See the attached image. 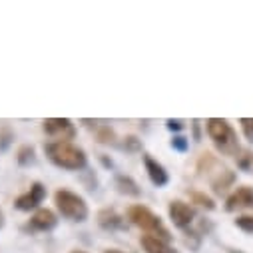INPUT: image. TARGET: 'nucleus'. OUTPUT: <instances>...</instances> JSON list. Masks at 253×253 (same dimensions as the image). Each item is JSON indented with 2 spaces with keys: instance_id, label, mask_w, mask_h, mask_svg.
I'll list each match as a JSON object with an SVG mask.
<instances>
[{
  "instance_id": "1",
  "label": "nucleus",
  "mask_w": 253,
  "mask_h": 253,
  "mask_svg": "<svg viewBox=\"0 0 253 253\" xmlns=\"http://www.w3.org/2000/svg\"><path fill=\"white\" fill-rule=\"evenodd\" d=\"M46 156L52 164L64 169H82L86 168V154L82 148L74 146L72 142H50L46 144Z\"/></svg>"
},
{
  "instance_id": "2",
  "label": "nucleus",
  "mask_w": 253,
  "mask_h": 253,
  "mask_svg": "<svg viewBox=\"0 0 253 253\" xmlns=\"http://www.w3.org/2000/svg\"><path fill=\"white\" fill-rule=\"evenodd\" d=\"M206 128L210 138L213 140L215 148L225 154V156H235L239 152V144H237V136L233 132V128L227 124V120L221 118H210L206 122Z\"/></svg>"
},
{
  "instance_id": "3",
  "label": "nucleus",
  "mask_w": 253,
  "mask_h": 253,
  "mask_svg": "<svg viewBox=\"0 0 253 253\" xmlns=\"http://www.w3.org/2000/svg\"><path fill=\"white\" fill-rule=\"evenodd\" d=\"M128 219H130L134 225H138L140 229H144L148 235L160 237V239H164V241L169 243V239H171L169 229H168V227L164 225V221H162L152 210H148L146 206H132V208L128 210Z\"/></svg>"
},
{
  "instance_id": "4",
  "label": "nucleus",
  "mask_w": 253,
  "mask_h": 253,
  "mask_svg": "<svg viewBox=\"0 0 253 253\" xmlns=\"http://www.w3.org/2000/svg\"><path fill=\"white\" fill-rule=\"evenodd\" d=\"M54 202L58 211L70 221H86L88 219V206L82 196L70 192V189H58L54 194Z\"/></svg>"
},
{
  "instance_id": "5",
  "label": "nucleus",
  "mask_w": 253,
  "mask_h": 253,
  "mask_svg": "<svg viewBox=\"0 0 253 253\" xmlns=\"http://www.w3.org/2000/svg\"><path fill=\"white\" fill-rule=\"evenodd\" d=\"M42 130L56 142H70L76 136V128L68 118H48L42 124Z\"/></svg>"
},
{
  "instance_id": "6",
  "label": "nucleus",
  "mask_w": 253,
  "mask_h": 253,
  "mask_svg": "<svg viewBox=\"0 0 253 253\" xmlns=\"http://www.w3.org/2000/svg\"><path fill=\"white\" fill-rule=\"evenodd\" d=\"M168 211H169V217H171L173 225H175V227H181V229H185V227L192 225V221H194V217H196V210L189 206V204H183V202H179V200L169 202Z\"/></svg>"
},
{
  "instance_id": "7",
  "label": "nucleus",
  "mask_w": 253,
  "mask_h": 253,
  "mask_svg": "<svg viewBox=\"0 0 253 253\" xmlns=\"http://www.w3.org/2000/svg\"><path fill=\"white\" fill-rule=\"evenodd\" d=\"M44 198H46V187L42 183H32V187L14 202V206L22 211H30V210H36Z\"/></svg>"
},
{
  "instance_id": "8",
  "label": "nucleus",
  "mask_w": 253,
  "mask_h": 253,
  "mask_svg": "<svg viewBox=\"0 0 253 253\" xmlns=\"http://www.w3.org/2000/svg\"><path fill=\"white\" fill-rule=\"evenodd\" d=\"M225 208H227V211L253 208V187H249V185H241V187H237L235 192L227 198Z\"/></svg>"
},
{
  "instance_id": "9",
  "label": "nucleus",
  "mask_w": 253,
  "mask_h": 253,
  "mask_svg": "<svg viewBox=\"0 0 253 253\" xmlns=\"http://www.w3.org/2000/svg\"><path fill=\"white\" fill-rule=\"evenodd\" d=\"M56 223H58V219H56V213L52 210H38L30 217L28 227L34 231H50L52 227H56Z\"/></svg>"
},
{
  "instance_id": "10",
  "label": "nucleus",
  "mask_w": 253,
  "mask_h": 253,
  "mask_svg": "<svg viewBox=\"0 0 253 253\" xmlns=\"http://www.w3.org/2000/svg\"><path fill=\"white\" fill-rule=\"evenodd\" d=\"M144 166H146V171H148V175H150V179H152L154 185L162 187V185L168 183V179H169L168 177V171H166V168L158 160H154L152 156H144Z\"/></svg>"
},
{
  "instance_id": "11",
  "label": "nucleus",
  "mask_w": 253,
  "mask_h": 253,
  "mask_svg": "<svg viewBox=\"0 0 253 253\" xmlns=\"http://www.w3.org/2000/svg\"><path fill=\"white\" fill-rule=\"evenodd\" d=\"M140 243L146 249V253H177L168 241H164L160 237H154V235H142Z\"/></svg>"
},
{
  "instance_id": "12",
  "label": "nucleus",
  "mask_w": 253,
  "mask_h": 253,
  "mask_svg": "<svg viewBox=\"0 0 253 253\" xmlns=\"http://www.w3.org/2000/svg\"><path fill=\"white\" fill-rule=\"evenodd\" d=\"M98 223L104 227V229H122L124 227V217L118 215L114 210H102L98 213Z\"/></svg>"
},
{
  "instance_id": "13",
  "label": "nucleus",
  "mask_w": 253,
  "mask_h": 253,
  "mask_svg": "<svg viewBox=\"0 0 253 253\" xmlns=\"http://www.w3.org/2000/svg\"><path fill=\"white\" fill-rule=\"evenodd\" d=\"M116 183H118V187H120V192H122V194L140 196V187H138V183H136L132 177H128V175H118Z\"/></svg>"
},
{
  "instance_id": "14",
  "label": "nucleus",
  "mask_w": 253,
  "mask_h": 253,
  "mask_svg": "<svg viewBox=\"0 0 253 253\" xmlns=\"http://www.w3.org/2000/svg\"><path fill=\"white\" fill-rule=\"evenodd\" d=\"M237 166L247 171V173H253V152H243L239 158H237Z\"/></svg>"
},
{
  "instance_id": "15",
  "label": "nucleus",
  "mask_w": 253,
  "mask_h": 253,
  "mask_svg": "<svg viewBox=\"0 0 253 253\" xmlns=\"http://www.w3.org/2000/svg\"><path fill=\"white\" fill-rule=\"evenodd\" d=\"M30 162H34V148H32V146H22V148L18 150V164L26 166V164H30Z\"/></svg>"
},
{
  "instance_id": "16",
  "label": "nucleus",
  "mask_w": 253,
  "mask_h": 253,
  "mask_svg": "<svg viewBox=\"0 0 253 253\" xmlns=\"http://www.w3.org/2000/svg\"><path fill=\"white\" fill-rule=\"evenodd\" d=\"M192 200H194L196 204H200V206L208 208V210H213V208H215L213 200H211V198H208L206 194H200V192H192Z\"/></svg>"
},
{
  "instance_id": "17",
  "label": "nucleus",
  "mask_w": 253,
  "mask_h": 253,
  "mask_svg": "<svg viewBox=\"0 0 253 253\" xmlns=\"http://www.w3.org/2000/svg\"><path fill=\"white\" fill-rule=\"evenodd\" d=\"M98 140H100L102 144H114L116 134H114V130H112V128L104 126V128H100V130H98Z\"/></svg>"
},
{
  "instance_id": "18",
  "label": "nucleus",
  "mask_w": 253,
  "mask_h": 253,
  "mask_svg": "<svg viewBox=\"0 0 253 253\" xmlns=\"http://www.w3.org/2000/svg\"><path fill=\"white\" fill-rule=\"evenodd\" d=\"M235 225L247 233H253V215H241L235 219Z\"/></svg>"
},
{
  "instance_id": "19",
  "label": "nucleus",
  "mask_w": 253,
  "mask_h": 253,
  "mask_svg": "<svg viewBox=\"0 0 253 253\" xmlns=\"http://www.w3.org/2000/svg\"><path fill=\"white\" fill-rule=\"evenodd\" d=\"M239 124H241V130H243L245 138L249 142H253V118H241Z\"/></svg>"
},
{
  "instance_id": "20",
  "label": "nucleus",
  "mask_w": 253,
  "mask_h": 253,
  "mask_svg": "<svg viewBox=\"0 0 253 253\" xmlns=\"http://www.w3.org/2000/svg\"><path fill=\"white\" fill-rule=\"evenodd\" d=\"M171 148H173V150H179V152H185V150H187V140H185L183 136H175V138L171 140Z\"/></svg>"
},
{
  "instance_id": "21",
  "label": "nucleus",
  "mask_w": 253,
  "mask_h": 253,
  "mask_svg": "<svg viewBox=\"0 0 253 253\" xmlns=\"http://www.w3.org/2000/svg\"><path fill=\"white\" fill-rule=\"evenodd\" d=\"M168 128H169V130H181L183 124H181L179 120H168Z\"/></svg>"
},
{
  "instance_id": "22",
  "label": "nucleus",
  "mask_w": 253,
  "mask_h": 253,
  "mask_svg": "<svg viewBox=\"0 0 253 253\" xmlns=\"http://www.w3.org/2000/svg\"><path fill=\"white\" fill-rule=\"evenodd\" d=\"M126 146H128L130 150H138L140 148V142L136 138H126Z\"/></svg>"
},
{
  "instance_id": "23",
  "label": "nucleus",
  "mask_w": 253,
  "mask_h": 253,
  "mask_svg": "<svg viewBox=\"0 0 253 253\" xmlns=\"http://www.w3.org/2000/svg\"><path fill=\"white\" fill-rule=\"evenodd\" d=\"M2 223H4V213H2V210H0V227H2Z\"/></svg>"
},
{
  "instance_id": "24",
  "label": "nucleus",
  "mask_w": 253,
  "mask_h": 253,
  "mask_svg": "<svg viewBox=\"0 0 253 253\" xmlns=\"http://www.w3.org/2000/svg\"><path fill=\"white\" fill-rule=\"evenodd\" d=\"M104 253H124V251H118V249H106Z\"/></svg>"
},
{
  "instance_id": "25",
  "label": "nucleus",
  "mask_w": 253,
  "mask_h": 253,
  "mask_svg": "<svg viewBox=\"0 0 253 253\" xmlns=\"http://www.w3.org/2000/svg\"><path fill=\"white\" fill-rule=\"evenodd\" d=\"M72 253H86V251H72Z\"/></svg>"
}]
</instances>
